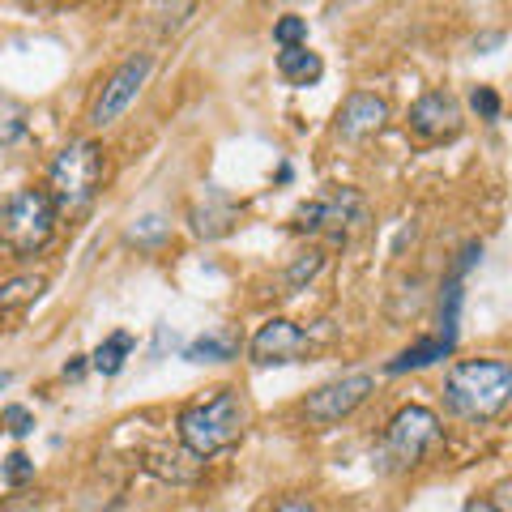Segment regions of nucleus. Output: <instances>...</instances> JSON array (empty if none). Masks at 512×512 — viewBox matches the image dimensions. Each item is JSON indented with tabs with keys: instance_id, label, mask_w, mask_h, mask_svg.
Segmentation results:
<instances>
[{
	"instance_id": "1",
	"label": "nucleus",
	"mask_w": 512,
	"mask_h": 512,
	"mask_svg": "<svg viewBox=\"0 0 512 512\" xmlns=\"http://www.w3.org/2000/svg\"><path fill=\"white\" fill-rule=\"evenodd\" d=\"M512 402V363L508 359H457L444 376V410L461 423L483 427L500 419Z\"/></svg>"
},
{
	"instance_id": "2",
	"label": "nucleus",
	"mask_w": 512,
	"mask_h": 512,
	"mask_svg": "<svg viewBox=\"0 0 512 512\" xmlns=\"http://www.w3.org/2000/svg\"><path fill=\"white\" fill-rule=\"evenodd\" d=\"M107 180V150L94 137L69 141L47 167V201H52L56 218H82L103 192Z\"/></svg>"
},
{
	"instance_id": "3",
	"label": "nucleus",
	"mask_w": 512,
	"mask_h": 512,
	"mask_svg": "<svg viewBox=\"0 0 512 512\" xmlns=\"http://www.w3.org/2000/svg\"><path fill=\"white\" fill-rule=\"evenodd\" d=\"M244 431H248V406L235 389H214L210 397L184 406L180 419H175V436H180V444L201 461L235 448L244 440Z\"/></svg>"
},
{
	"instance_id": "4",
	"label": "nucleus",
	"mask_w": 512,
	"mask_h": 512,
	"mask_svg": "<svg viewBox=\"0 0 512 512\" xmlns=\"http://www.w3.org/2000/svg\"><path fill=\"white\" fill-rule=\"evenodd\" d=\"M56 210L43 188H18L0 205V248L18 261H35L56 239Z\"/></svg>"
},
{
	"instance_id": "5",
	"label": "nucleus",
	"mask_w": 512,
	"mask_h": 512,
	"mask_svg": "<svg viewBox=\"0 0 512 512\" xmlns=\"http://www.w3.org/2000/svg\"><path fill=\"white\" fill-rule=\"evenodd\" d=\"M367 222H372L367 197L359 188H350V184L320 192V197L303 201L299 210L291 214V227L299 235H320V231H325L333 244H350L359 231H367Z\"/></svg>"
},
{
	"instance_id": "6",
	"label": "nucleus",
	"mask_w": 512,
	"mask_h": 512,
	"mask_svg": "<svg viewBox=\"0 0 512 512\" xmlns=\"http://www.w3.org/2000/svg\"><path fill=\"white\" fill-rule=\"evenodd\" d=\"M440 444V419L427 406H402L384 427V461L393 470H410Z\"/></svg>"
},
{
	"instance_id": "7",
	"label": "nucleus",
	"mask_w": 512,
	"mask_h": 512,
	"mask_svg": "<svg viewBox=\"0 0 512 512\" xmlns=\"http://www.w3.org/2000/svg\"><path fill=\"white\" fill-rule=\"evenodd\" d=\"M376 393V376L372 372H350V376H338L329 384H320V389H312L308 397H303V419H308L312 427H333L350 419L367 397Z\"/></svg>"
},
{
	"instance_id": "8",
	"label": "nucleus",
	"mask_w": 512,
	"mask_h": 512,
	"mask_svg": "<svg viewBox=\"0 0 512 512\" xmlns=\"http://www.w3.org/2000/svg\"><path fill=\"white\" fill-rule=\"evenodd\" d=\"M150 73H154V56L150 52H137V56H128L116 73L103 82V90H99V99H94V107H90V124L94 128H111L128 107L137 103V94L146 90V82H150Z\"/></svg>"
},
{
	"instance_id": "9",
	"label": "nucleus",
	"mask_w": 512,
	"mask_h": 512,
	"mask_svg": "<svg viewBox=\"0 0 512 512\" xmlns=\"http://www.w3.org/2000/svg\"><path fill=\"white\" fill-rule=\"evenodd\" d=\"M303 350H308V333H303L295 320L274 316V320H265V325L252 333L248 359L256 367H282V363H299Z\"/></svg>"
},
{
	"instance_id": "10",
	"label": "nucleus",
	"mask_w": 512,
	"mask_h": 512,
	"mask_svg": "<svg viewBox=\"0 0 512 512\" xmlns=\"http://www.w3.org/2000/svg\"><path fill=\"white\" fill-rule=\"evenodd\" d=\"M410 133L419 141H453L461 133V103L448 90H427L410 107Z\"/></svg>"
},
{
	"instance_id": "11",
	"label": "nucleus",
	"mask_w": 512,
	"mask_h": 512,
	"mask_svg": "<svg viewBox=\"0 0 512 512\" xmlns=\"http://www.w3.org/2000/svg\"><path fill=\"white\" fill-rule=\"evenodd\" d=\"M384 124H389V103H384L376 90L346 94V103L338 107V137L350 141V146H363V141H372Z\"/></svg>"
},
{
	"instance_id": "12",
	"label": "nucleus",
	"mask_w": 512,
	"mask_h": 512,
	"mask_svg": "<svg viewBox=\"0 0 512 512\" xmlns=\"http://www.w3.org/2000/svg\"><path fill=\"white\" fill-rule=\"evenodd\" d=\"M137 461H141V470H150L154 478H163V483H175V487L197 483L201 470H205V461L192 457L184 444H154V448H146V453H141Z\"/></svg>"
},
{
	"instance_id": "13",
	"label": "nucleus",
	"mask_w": 512,
	"mask_h": 512,
	"mask_svg": "<svg viewBox=\"0 0 512 512\" xmlns=\"http://www.w3.org/2000/svg\"><path fill=\"white\" fill-rule=\"evenodd\" d=\"M188 222L201 239H222L239 222V205L222 188H205V197L188 210Z\"/></svg>"
},
{
	"instance_id": "14",
	"label": "nucleus",
	"mask_w": 512,
	"mask_h": 512,
	"mask_svg": "<svg viewBox=\"0 0 512 512\" xmlns=\"http://www.w3.org/2000/svg\"><path fill=\"white\" fill-rule=\"evenodd\" d=\"M278 73H282V82L286 86H316L320 82V73H325V60H320L308 43L303 47H282L278 52Z\"/></svg>"
},
{
	"instance_id": "15",
	"label": "nucleus",
	"mask_w": 512,
	"mask_h": 512,
	"mask_svg": "<svg viewBox=\"0 0 512 512\" xmlns=\"http://www.w3.org/2000/svg\"><path fill=\"white\" fill-rule=\"evenodd\" d=\"M43 291H47V278L43 274H18V278L0 282V320L26 312Z\"/></svg>"
},
{
	"instance_id": "16",
	"label": "nucleus",
	"mask_w": 512,
	"mask_h": 512,
	"mask_svg": "<svg viewBox=\"0 0 512 512\" xmlns=\"http://www.w3.org/2000/svg\"><path fill=\"white\" fill-rule=\"evenodd\" d=\"M133 346H137V338L128 329H116L111 338H103L99 346H94V355H90V367L99 376H120L124 372V363H128V355H133Z\"/></svg>"
},
{
	"instance_id": "17",
	"label": "nucleus",
	"mask_w": 512,
	"mask_h": 512,
	"mask_svg": "<svg viewBox=\"0 0 512 512\" xmlns=\"http://www.w3.org/2000/svg\"><path fill=\"white\" fill-rule=\"evenodd\" d=\"M461 303H466V291H461L457 278H448L444 291H440V338H436L448 355H453L457 333H461Z\"/></svg>"
},
{
	"instance_id": "18",
	"label": "nucleus",
	"mask_w": 512,
	"mask_h": 512,
	"mask_svg": "<svg viewBox=\"0 0 512 512\" xmlns=\"http://www.w3.org/2000/svg\"><path fill=\"white\" fill-rule=\"evenodd\" d=\"M440 359H448V350H444L436 338H423L419 346H410V350H402V355H397V359L384 363V372H389V376H402V372H423V367L440 363Z\"/></svg>"
},
{
	"instance_id": "19",
	"label": "nucleus",
	"mask_w": 512,
	"mask_h": 512,
	"mask_svg": "<svg viewBox=\"0 0 512 512\" xmlns=\"http://www.w3.org/2000/svg\"><path fill=\"white\" fill-rule=\"evenodd\" d=\"M239 355L235 338H227V333H201L197 342L184 346V359L188 363H231Z\"/></svg>"
},
{
	"instance_id": "20",
	"label": "nucleus",
	"mask_w": 512,
	"mask_h": 512,
	"mask_svg": "<svg viewBox=\"0 0 512 512\" xmlns=\"http://www.w3.org/2000/svg\"><path fill=\"white\" fill-rule=\"evenodd\" d=\"M320 269H325V252L320 248H308V252H299L291 265H286V274H282V295H295V291H303Z\"/></svg>"
},
{
	"instance_id": "21",
	"label": "nucleus",
	"mask_w": 512,
	"mask_h": 512,
	"mask_svg": "<svg viewBox=\"0 0 512 512\" xmlns=\"http://www.w3.org/2000/svg\"><path fill=\"white\" fill-rule=\"evenodd\" d=\"M30 128V111L18 99H0V146H18Z\"/></svg>"
},
{
	"instance_id": "22",
	"label": "nucleus",
	"mask_w": 512,
	"mask_h": 512,
	"mask_svg": "<svg viewBox=\"0 0 512 512\" xmlns=\"http://www.w3.org/2000/svg\"><path fill=\"white\" fill-rule=\"evenodd\" d=\"M167 235H171L167 218H163V214H146V218H137V227H128V244H137V248H158Z\"/></svg>"
},
{
	"instance_id": "23",
	"label": "nucleus",
	"mask_w": 512,
	"mask_h": 512,
	"mask_svg": "<svg viewBox=\"0 0 512 512\" xmlns=\"http://www.w3.org/2000/svg\"><path fill=\"white\" fill-rule=\"evenodd\" d=\"M274 39L282 47H303L308 43V18H299V13H282L274 22Z\"/></svg>"
},
{
	"instance_id": "24",
	"label": "nucleus",
	"mask_w": 512,
	"mask_h": 512,
	"mask_svg": "<svg viewBox=\"0 0 512 512\" xmlns=\"http://www.w3.org/2000/svg\"><path fill=\"white\" fill-rule=\"evenodd\" d=\"M0 478H5V487H22L35 478V461H30L26 453H9L5 461H0Z\"/></svg>"
},
{
	"instance_id": "25",
	"label": "nucleus",
	"mask_w": 512,
	"mask_h": 512,
	"mask_svg": "<svg viewBox=\"0 0 512 512\" xmlns=\"http://www.w3.org/2000/svg\"><path fill=\"white\" fill-rule=\"evenodd\" d=\"M0 431H9V436H30L35 431V414H30L26 406H5L0 410Z\"/></svg>"
},
{
	"instance_id": "26",
	"label": "nucleus",
	"mask_w": 512,
	"mask_h": 512,
	"mask_svg": "<svg viewBox=\"0 0 512 512\" xmlns=\"http://www.w3.org/2000/svg\"><path fill=\"white\" fill-rule=\"evenodd\" d=\"M470 107L478 111V120H500V111H504L500 94H495L491 86H474L470 90Z\"/></svg>"
},
{
	"instance_id": "27",
	"label": "nucleus",
	"mask_w": 512,
	"mask_h": 512,
	"mask_svg": "<svg viewBox=\"0 0 512 512\" xmlns=\"http://www.w3.org/2000/svg\"><path fill=\"white\" fill-rule=\"evenodd\" d=\"M478 261H483V244H478V239H470V244H466V248H461V256H457V265H453V278L461 282V278H466V274H470V269H474Z\"/></svg>"
},
{
	"instance_id": "28",
	"label": "nucleus",
	"mask_w": 512,
	"mask_h": 512,
	"mask_svg": "<svg viewBox=\"0 0 512 512\" xmlns=\"http://www.w3.org/2000/svg\"><path fill=\"white\" fill-rule=\"evenodd\" d=\"M265 512H316V504L303 500V495H286V500H278L274 508H265Z\"/></svg>"
},
{
	"instance_id": "29",
	"label": "nucleus",
	"mask_w": 512,
	"mask_h": 512,
	"mask_svg": "<svg viewBox=\"0 0 512 512\" xmlns=\"http://www.w3.org/2000/svg\"><path fill=\"white\" fill-rule=\"evenodd\" d=\"M82 372H86V359H82V355H77L73 363H64V376H69V380H77Z\"/></svg>"
},
{
	"instance_id": "30",
	"label": "nucleus",
	"mask_w": 512,
	"mask_h": 512,
	"mask_svg": "<svg viewBox=\"0 0 512 512\" xmlns=\"http://www.w3.org/2000/svg\"><path fill=\"white\" fill-rule=\"evenodd\" d=\"M466 512H500V508H495L491 500H470V504H466Z\"/></svg>"
},
{
	"instance_id": "31",
	"label": "nucleus",
	"mask_w": 512,
	"mask_h": 512,
	"mask_svg": "<svg viewBox=\"0 0 512 512\" xmlns=\"http://www.w3.org/2000/svg\"><path fill=\"white\" fill-rule=\"evenodd\" d=\"M9 384H13V372H0V393H5Z\"/></svg>"
}]
</instances>
